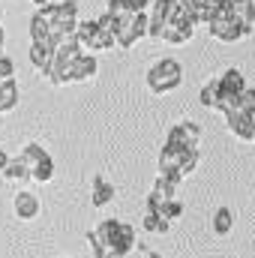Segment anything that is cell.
Wrapping results in <instances>:
<instances>
[{
	"label": "cell",
	"instance_id": "1",
	"mask_svg": "<svg viewBox=\"0 0 255 258\" xmlns=\"http://www.w3.org/2000/svg\"><path fill=\"white\" fill-rule=\"evenodd\" d=\"M180 78H183V69H180L177 60H171V57H162V60H156V63L147 69V87L156 96H165V93L177 90L180 87Z\"/></svg>",
	"mask_w": 255,
	"mask_h": 258
},
{
	"label": "cell",
	"instance_id": "2",
	"mask_svg": "<svg viewBox=\"0 0 255 258\" xmlns=\"http://www.w3.org/2000/svg\"><path fill=\"white\" fill-rule=\"evenodd\" d=\"M207 30H210V36L219 39V42H240V39H246V30H243V27L237 24V18L231 15V6L219 9V12L210 18Z\"/></svg>",
	"mask_w": 255,
	"mask_h": 258
},
{
	"label": "cell",
	"instance_id": "3",
	"mask_svg": "<svg viewBox=\"0 0 255 258\" xmlns=\"http://www.w3.org/2000/svg\"><path fill=\"white\" fill-rule=\"evenodd\" d=\"M78 42H81L84 51L96 54V51H108V48H114V45H117V36L105 33V30L99 27V21H90V18H87V21L78 24Z\"/></svg>",
	"mask_w": 255,
	"mask_h": 258
},
{
	"label": "cell",
	"instance_id": "4",
	"mask_svg": "<svg viewBox=\"0 0 255 258\" xmlns=\"http://www.w3.org/2000/svg\"><path fill=\"white\" fill-rule=\"evenodd\" d=\"M144 36H150V15L147 12H132L126 21L117 24V45L120 48H132Z\"/></svg>",
	"mask_w": 255,
	"mask_h": 258
},
{
	"label": "cell",
	"instance_id": "5",
	"mask_svg": "<svg viewBox=\"0 0 255 258\" xmlns=\"http://www.w3.org/2000/svg\"><path fill=\"white\" fill-rule=\"evenodd\" d=\"M198 144H201V129L189 123V120H183V123H174V126L168 129V138H165V147H171V150H198Z\"/></svg>",
	"mask_w": 255,
	"mask_h": 258
},
{
	"label": "cell",
	"instance_id": "6",
	"mask_svg": "<svg viewBox=\"0 0 255 258\" xmlns=\"http://www.w3.org/2000/svg\"><path fill=\"white\" fill-rule=\"evenodd\" d=\"M99 72V63H96V54L84 51L81 57H75L69 63V84H84V81H93Z\"/></svg>",
	"mask_w": 255,
	"mask_h": 258
},
{
	"label": "cell",
	"instance_id": "7",
	"mask_svg": "<svg viewBox=\"0 0 255 258\" xmlns=\"http://www.w3.org/2000/svg\"><path fill=\"white\" fill-rule=\"evenodd\" d=\"M171 9H174V0H153L147 15H150V36L153 39H162V30L171 18Z\"/></svg>",
	"mask_w": 255,
	"mask_h": 258
},
{
	"label": "cell",
	"instance_id": "8",
	"mask_svg": "<svg viewBox=\"0 0 255 258\" xmlns=\"http://www.w3.org/2000/svg\"><path fill=\"white\" fill-rule=\"evenodd\" d=\"M225 123H228V132H231L234 138H240V141H252L255 117L243 114L240 108H234V111H228V114H225Z\"/></svg>",
	"mask_w": 255,
	"mask_h": 258
},
{
	"label": "cell",
	"instance_id": "9",
	"mask_svg": "<svg viewBox=\"0 0 255 258\" xmlns=\"http://www.w3.org/2000/svg\"><path fill=\"white\" fill-rule=\"evenodd\" d=\"M12 210H15V216L24 219V222H27V219H36V216H39V198L24 189V192H18L12 198Z\"/></svg>",
	"mask_w": 255,
	"mask_h": 258
},
{
	"label": "cell",
	"instance_id": "10",
	"mask_svg": "<svg viewBox=\"0 0 255 258\" xmlns=\"http://www.w3.org/2000/svg\"><path fill=\"white\" fill-rule=\"evenodd\" d=\"M231 15L237 18V24L246 30V36L252 33L255 24V0H240V3H231Z\"/></svg>",
	"mask_w": 255,
	"mask_h": 258
},
{
	"label": "cell",
	"instance_id": "11",
	"mask_svg": "<svg viewBox=\"0 0 255 258\" xmlns=\"http://www.w3.org/2000/svg\"><path fill=\"white\" fill-rule=\"evenodd\" d=\"M18 108V81L15 78H6L0 84V114H9Z\"/></svg>",
	"mask_w": 255,
	"mask_h": 258
},
{
	"label": "cell",
	"instance_id": "12",
	"mask_svg": "<svg viewBox=\"0 0 255 258\" xmlns=\"http://www.w3.org/2000/svg\"><path fill=\"white\" fill-rule=\"evenodd\" d=\"M114 198V183H108L102 174L93 177V192H90V204L93 207H105L108 201Z\"/></svg>",
	"mask_w": 255,
	"mask_h": 258
},
{
	"label": "cell",
	"instance_id": "13",
	"mask_svg": "<svg viewBox=\"0 0 255 258\" xmlns=\"http://www.w3.org/2000/svg\"><path fill=\"white\" fill-rule=\"evenodd\" d=\"M219 84H222V90L231 93V96H240V93L246 90V78H243L240 69H225V72L219 75Z\"/></svg>",
	"mask_w": 255,
	"mask_h": 258
},
{
	"label": "cell",
	"instance_id": "14",
	"mask_svg": "<svg viewBox=\"0 0 255 258\" xmlns=\"http://www.w3.org/2000/svg\"><path fill=\"white\" fill-rule=\"evenodd\" d=\"M201 105L204 108H213V111H219V105H222V84H219V78H213V81H207L204 87H201Z\"/></svg>",
	"mask_w": 255,
	"mask_h": 258
},
{
	"label": "cell",
	"instance_id": "15",
	"mask_svg": "<svg viewBox=\"0 0 255 258\" xmlns=\"http://www.w3.org/2000/svg\"><path fill=\"white\" fill-rule=\"evenodd\" d=\"M141 228H144V231H150V234H165V231L171 228V222H168L162 213H156V210H144Z\"/></svg>",
	"mask_w": 255,
	"mask_h": 258
},
{
	"label": "cell",
	"instance_id": "16",
	"mask_svg": "<svg viewBox=\"0 0 255 258\" xmlns=\"http://www.w3.org/2000/svg\"><path fill=\"white\" fill-rule=\"evenodd\" d=\"M45 156H48V153H45V147H42V144H36V141H33V144H27V147H21V153H18V159H21L30 171H33Z\"/></svg>",
	"mask_w": 255,
	"mask_h": 258
},
{
	"label": "cell",
	"instance_id": "17",
	"mask_svg": "<svg viewBox=\"0 0 255 258\" xmlns=\"http://www.w3.org/2000/svg\"><path fill=\"white\" fill-rule=\"evenodd\" d=\"M3 180H9V183H24V180H30V168H27L18 156H12V162H9L6 171H3Z\"/></svg>",
	"mask_w": 255,
	"mask_h": 258
},
{
	"label": "cell",
	"instance_id": "18",
	"mask_svg": "<svg viewBox=\"0 0 255 258\" xmlns=\"http://www.w3.org/2000/svg\"><path fill=\"white\" fill-rule=\"evenodd\" d=\"M114 252H120V255L126 258L132 249H135V228L123 222V228H120V234H117V240H114V246H111Z\"/></svg>",
	"mask_w": 255,
	"mask_h": 258
},
{
	"label": "cell",
	"instance_id": "19",
	"mask_svg": "<svg viewBox=\"0 0 255 258\" xmlns=\"http://www.w3.org/2000/svg\"><path fill=\"white\" fill-rule=\"evenodd\" d=\"M153 198H159L162 204L165 201H171V198H177V183H171L168 177H162V174H156V183H153Z\"/></svg>",
	"mask_w": 255,
	"mask_h": 258
},
{
	"label": "cell",
	"instance_id": "20",
	"mask_svg": "<svg viewBox=\"0 0 255 258\" xmlns=\"http://www.w3.org/2000/svg\"><path fill=\"white\" fill-rule=\"evenodd\" d=\"M231 228H234V213L228 207H219L216 216H213V231L219 237H225V234H231Z\"/></svg>",
	"mask_w": 255,
	"mask_h": 258
},
{
	"label": "cell",
	"instance_id": "21",
	"mask_svg": "<svg viewBox=\"0 0 255 258\" xmlns=\"http://www.w3.org/2000/svg\"><path fill=\"white\" fill-rule=\"evenodd\" d=\"M54 177V162H51V156H45L33 171H30V180H36V183H48Z\"/></svg>",
	"mask_w": 255,
	"mask_h": 258
},
{
	"label": "cell",
	"instance_id": "22",
	"mask_svg": "<svg viewBox=\"0 0 255 258\" xmlns=\"http://www.w3.org/2000/svg\"><path fill=\"white\" fill-rule=\"evenodd\" d=\"M192 15H195V21H198V24H210L213 9H210V3H207V0H192Z\"/></svg>",
	"mask_w": 255,
	"mask_h": 258
},
{
	"label": "cell",
	"instance_id": "23",
	"mask_svg": "<svg viewBox=\"0 0 255 258\" xmlns=\"http://www.w3.org/2000/svg\"><path fill=\"white\" fill-rule=\"evenodd\" d=\"M111 18H117V21H126L129 15H132V9H129L126 0H108V9H105Z\"/></svg>",
	"mask_w": 255,
	"mask_h": 258
},
{
	"label": "cell",
	"instance_id": "24",
	"mask_svg": "<svg viewBox=\"0 0 255 258\" xmlns=\"http://www.w3.org/2000/svg\"><path fill=\"white\" fill-rule=\"evenodd\" d=\"M159 213H162L168 222H174V219H180V216H183V204H180L177 198H171V201H165V204L159 207Z\"/></svg>",
	"mask_w": 255,
	"mask_h": 258
},
{
	"label": "cell",
	"instance_id": "25",
	"mask_svg": "<svg viewBox=\"0 0 255 258\" xmlns=\"http://www.w3.org/2000/svg\"><path fill=\"white\" fill-rule=\"evenodd\" d=\"M198 159H201L198 150H183V156H180V174H183V177L198 168Z\"/></svg>",
	"mask_w": 255,
	"mask_h": 258
},
{
	"label": "cell",
	"instance_id": "26",
	"mask_svg": "<svg viewBox=\"0 0 255 258\" xmlns=\"http://www.w3.org/2000/svg\"><path fill=\"white\" fill-rule=\"evenodd\" d=\"M237 108H240L243 114L255 117V87H246V90L240 93V102H237Z\"/></svg>",
	"mask_w": 255,
	"mask_h": 258
},
{
	"label": "cell",
	"instance_id": "27",
	"mask_svg": "<svg viewBox=\"0 0 255 258\" xmlns=\"http://www.w3.org/2000/svg\"><path fill=\"white\" fill-rule=\"evenodd\" d=\"M0 78H15V63H12L6 54L0 57Z\"/></svg>",
	"mask_w": 255,
	"mask_h": 258
},
{
	"label": "cell",
	"instance_id": "28",
	"mask_svg": "<svg viewBox=\"0 0 255 258\" xmlns=\"http://www.w3.org/2000/svg\"><path fill=\"white\" fill-rule=\"evenodd\" d=\"M126 3H129V9H132V12H147L153 0H126Z\"/></svg>",
	"mask_w": 255,
	"mask_h": 258
},
{
	"label": "cell",
	"instance_id": "29",
	"mask_svg": "<svg viewBox=\"0 0 255 258\" xmlns=\"http://www.w3.org/2000/svg\"><path fill=\"white\" fill-rule=\"evenodd\" d=\"M9 162H12V156H9L6 150H0V174L6 171V165H9Z\"/></svg>",
	"mask_w": 255,
	"mask_h": 258
},
{
	"label": "cell",
	"instance_id": "30",
	"mask_svg": "<svg viewBox=\"0 0 255 258\" xmlns=\"http://www.w3.org/2000/svg\"><path fill=\"white\" fill-rule=\"evenodd\" d=\"M102 258H123V255H120V252H114V249H108V252H105Z\"/></svg>",
	"mask_w": 255,
	"mask_h": 258
},
{
	"label": "cell",
	"instance_id": "31",
	"mask_svg": "<svg viewBox=\"0 0 255 258\" xmlns=\"http://www.w3.org/2000/svg\"><path fill=\"white\" fill-rule=\"evenodd\" d=\"M147 252V258H159V252H153V249H144Z\"/></svg>",
	"mask_w": 255,
	"mask_h": 258
},
{
	"label": "cell",
	"instance_id": "32",
	"mask_svg": "<svg viewBox=\"0 0 255 258\" xmlns=\"http://www.w3.org/2000/svg\"><path fill=\"white\" fill-rule=\"evenodd\" d=\"M0 57H3V27H0Z\"/></svg>",
	"mask_w": 255,
	"mask_h": 258
},
{
	"label": "cell",
	"instance_id": "33",
	"mask_svg": "<svg viewBox=\"0 0 255 258\" xmlns=\"http://www.w3.org/2000/svg\"><path fill=\"white\" fill-rule=\"evenodd\" d=\"M0 27H3V12H0Z\"/></svg>",
	"mask_w": 255,
	"mask_h": 258
},
{
	"label": "cell",
	"instance_id": "34",
	"mask_svg": "<svg viewBox=\"0 0 255 258\" xmlns=\"http://www.w3.org/2000/svg\"><path fill=\"white\" fill-rule=\"evenodd\" d=\"M228 3H240V0H228Z\"/></svg>",
	"mask_w": 255,
	"mask_h": 258
},
{
	"label": "cell",
	"instance_id": "35",
	"mask_svg": "<svg viewBox=\"0 0 255 258\" xmlns=\"http://www.w3.org/2000/svg\"><path fill=\"white\" fill-rule=\"evenodd\" d=\"M252 144H255V132H252Z\"/></svg>",
	"mask_w": 255,
	"mask_h": 258
}]
</instances>
